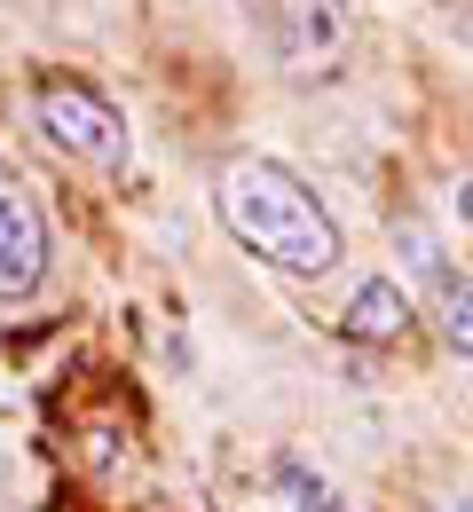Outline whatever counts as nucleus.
<instances>
[{"label":"nucleus","instance_id":"nucleus-9","mask_svg":"<svg viewBox=\"0 0 473 512\" xmlns=\"http://www.w3.org/2000/svg\"><path fill=\"white\" fill-rule=\"evenodd\" d=\"M450 213H458V221H466V229H473V174H466V182H458V190H450Z\"/></svg>","mask_w":473,"mask_h":512},{"label":"nucleus","instance_id":"nucleus-7","mask_svg":"<svg viewBox=\"0 0 473 512\" xmlns=\"http://www.w3.org/2000/svg\"><path fill=\"white\" fill-rule=\"evenodd\" d=\"M269 481H276V497H284L292 512H347V497H339V489L316 473V465H308V457H292V449L269 465Z\"/></svg>","mask_w":473,"mask_h":512},{"label":"nucleus","instance_id":"nucleus-3","mask_svg":"<svg viewBox=\"0 0 473 512\" xmlns=\"http://www.w3.org/2000/svg\"><path fill=\"white\" fill-rule=\"evenodd\" d=\"M56 268V237H48V213L40 197L24 190V174L0 158V308H24Z\"/></svg>","mask_w":473,"mask_h":512},{"label":"nucleus","instance_id":"nucleus-6","mask_svg":"<svg viewBox=\"0 0 473 512\" xmlns=\"http://www.w3.org/2000/svg\"><path fill=\"white\" fill-rule=\"evenodd\" d=\"M426 316H434V331H442V347L458 355V363H473V268H442L434 284H426Z\"/></svg>","mask_w":473,"mask_h":512},{"label":"nucleus","instance_id":"nucleus-2","mask_svg":"<svg viewBox=\"0 0 473 512\" xmlns=\"http://www.w3.org/2000/svg\"><path fill=\"white\" fill-rule=\"evenodd\" d=\"M32 127L40 142L71 158V166H95V174H127L135 166V127L119 119L111 95H95L87 79H40L32 87Z\"/></svg>","mask_w":473,"mask_h":512},{"label":"nucleus","instance_id":"nucleus-5","mask_svg":"<svg viewBox=\"0 0 473 512\" xmlns=\"http://www.w3.org/2000/svg\"><path fill=\"white\" fill-rule=\"evenodd\" d=\"M410 323H418V308H410L403 276H363L355 292H347V316H339V339L347 347H395Z\"/></svg>","mask_w":473,"mask_h":512},{"label":"nucleus","instance_id":"nucleus-8","mask_svg":"<svg viewBox=\"0 0 473 512\" xmlns=\"http://www.w3.org/2000/svg\"><path fill=\"white\" fill-rule=\"evenodd\" d=\"M387 245H395V260H403V276H418V284H434L442 268H450V253H442V237L418 221V213H403L395 229H387Z\"/></svg>","mask_w":473,"mask_h":512},{"label":"nucleus","instance_id":"nucleus-4","mask_svg":"<svg viewBox=\"0 0 473 512\" xmlns=\"http://www.w3.org/2000/svg\"><path fill=\"white\" fill-rule=\"evenodd\" d=\"M355 40V0H276V48L292 79H332Z\"/></svg>","mask_w":473,"mask_h":512},{"label":"nucleus","instance_id":"nucleus-1","mask_svg":"<svg viewBox=\"0 0 473 512\" xmlns=\"http://www.w3.org/2000/svg\"><path fill=\"white\" fill-rule=\"evenodd\" d=\"M213 213H221V229L237 237V253H253L261 268L292 276V284H324L339 260H347L339 213L316 197V182H308L300 166H284V158H269V150L221 166Z\"/></svg>","mask_w":473,"mask_h":512}]
</instances>
